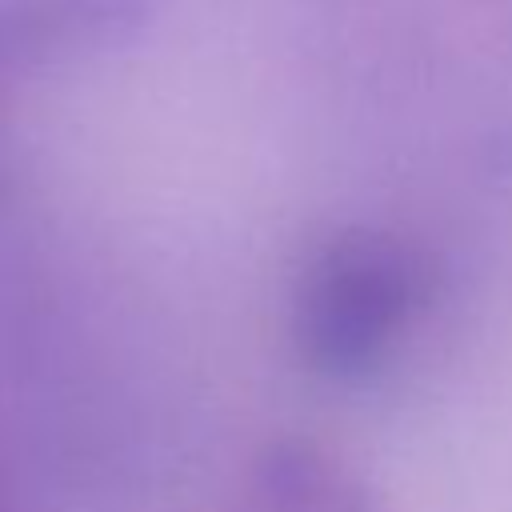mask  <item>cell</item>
<instances>
[{
    "label": "cell",
    "instance_id": "cell-1",
    "mask_svg": "<svg viewBox=\"0 0 512 512\" xmlns=\"http://www.w3.org/2000/svg\"><path fill=\"white\" fill-rule=\"evenodd\" d=\"M420 272L404 248L376 236L336 240L300 284V344L328 372L372 364L404 328Z\"/></svg>",
    "mask_w": 512,
    "mask_h": 512
}]
</instances>
